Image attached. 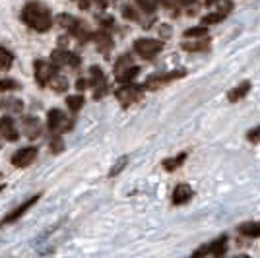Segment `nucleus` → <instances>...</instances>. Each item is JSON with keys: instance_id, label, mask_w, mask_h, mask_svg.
<instances>
[{"instance_id": "nucleus-1", "label": "nucleus", "mask_w": 260, "mask_h": 258, "mask_svg": "<svg viewBox=\"0 0 260 258\" xmlns=\"http://www.w3.org/2000/svg\"><path fill=\"white\" fill-rule=\"evenodd\" d=\"M22 20L29 29L39 33L49 31L51 25H53V18H51L49 8L45 6L43 2H37V0H31V2H27L23 6Z\"/></svg>"}, {"instance_id": "nucleus-2", "label": "nucleus", "mask_w": 260, "mask_h": 258, "mask_svg": "<svg viewBox=\"0 0 260 258\" xmlns=\"http://www.w3.org/2000/svg\"><path fill=\"white\" fill-rule=\"evenodd\" d=\"M142 93H144V86H136V84H124V86H120L117 91H115V95L119 99V103L122 107H128V105H134L136 101H140L142 99Z\"/></svg>"}, {"instance_id": "nucleus-3", "label": "nucleus", "mask_w": 260, "mask_h": 258, "mask_svg": "<svg viewBox=\"0 0 260 258\" xmlns=\"http://www.w3.org/2000/svg\"><path fill=\"white\" fill-rule=\"evenodd\" d=\"M47 124H49L51 134H54V136H60L62 132H66L68 128H72V122L68 120L66 113H62L60 109L49 111V115H47Z\"/></svg>"}, {"instance_id": "nucleus-4", "label": "nucleus", "mask_w": 260, "mask_h": 258, "mask_svg": "<svg viewBox=\"0 0 260 258\" xmlns=\"http://www.w3.org/2000/svg\"><path fill=\"white\" fill-rule=\"evenodd\" d=\"M33 68H35V80L41 86H49L54 80V76H56V68L58 66L54 64V62H47V60H35Z\"/></svg>"}, {"instance_id": "nucleus-5", "label": "nucleus", "mask_w": 260, "mask_h": 258, "mask_svg": "<svg viewBox=\"0 0 260 258\" xmlns=\"http://www.w3.org/2000/svg\"><path fill=\"white\" fill-rule=\"evenodd\" d=\"M225 252H228V237L221 235L217 237L216 241H212L202 248L194 250V256H223Z\"/></svg>"}, {"instance_id": "nucleus-6", "label": "nucleus", "mask_w": 260, "mask_h": 258, "mask_svg": "<svg viewBox=\"0 0 260 258\" xmlns=\"http://www.w3.org/2000/svg\"><path fill=\"white\" fill-rule=\"evenodd\" d=\"M163 51V41L157 39H138L134 43V53L140 54L142 58H153L157 53Z\"/></svg>"}, {"instance_id": "nucleus-7", "label": "nucleus", "mask_w": 260, "mask_h": 258, "mask_svg": "<svg viewBox=\"0 0 260 258\" xmlns=\"http://www.w3.org/2000/svg\"><path fill=\"white\" fill-rule=\"evenodd\" d=\"M184 76V70H173V72H169V74H157V76H152V78H148L146 80V84H144V89H159V87L167 86V84H171L175 80H179V78H183Z\"/></svg>"}, {"instance_id": "nucleus-8", "label": "nucleus", "mask_w": 260, "mask_h": 258, "mask_svg": "<svg viewBox=\"0 0 260 258\" xmlns=\"http://www.w3.org/2000/svg\"><path fill=\"white\" fill-rule=\"evenodd\" d=\"M89 87H93V95H95V99H99V97H103L105 93H107V80H105V74H103V70L101 68H98V66H93L91 70H89Z\"/></svg>"}, {"instance_id": "nucleus-9", "label": "nucleus", "mask_w": 260, "mask_h": 258, "mask_svg": "<svg viewBox=\"0 0 260 258\" xmlns=\"http://www.w3.org/2000/svg\"><path fill=\"white\" fill-rule=\"evenodd\" d=\"M35 159H37V148L27 146V148H22V150H18L12 155V165L22 169V167H29Z\"/></svg>"}, {"instance_id": "nucleus-10", "label": "nucleus", "mask_w": 260, "mask_h": 258, "mask_svg": "<svg viewBox=\"0 0 260 258\" xmlns=\"http://www.w3.org/2000/svg\"><path fill=\"white\" fill-rule=\"evenodd\" d=\"M51 60H53L58 68H62V66L76 68V66H80V58H78L76 54L70 53V51H64V49H56V51H53V54H51Z\"/></svg>"}, {"instance_id": "nucleus-11", "label": "nucleus", "mask_w": 260, "mask_h": 258, "mask_svg": "<svg viewBox=\"0 0 260 258\" xmlns=\"http://www.w3.org/2000/svg\"><path fill=\"white\" fill-rule=\"evenodd\" d=\"M39 198H41V194H33L31 198H27L22 206H18L16 210H12V214H8L4 219H2V221H0V227L10 225V223H14V221H18V219H20V217H22V215L25 214V212H27V210H29V208H31L37 200H39Z\"/></svg>"}, {"instance_id": "nucleus-12", "label": "nucleus", "mask_w": 260, "mask_h": 258, "mask_svg": "<svg viewBox=\"0 0 260 258\" xmlns=\"http://www.w3.org/2000/svg\"><path fill=\"white\" fill-rule=\"evenodd\" d=\"M56 22H58V25H60V27L68 29L72 35H78L80 39H86V37H87V33L84 31V25L78 22L76 18H72V16H66V14H62V16H58V18H56Z\"/></svg>"}, {"instance_id": "nucleus-13", "label": "nucleus", "mask_w": 260, "mask_h": 258, "mask_svg": "<svg viewBox=\"0 0 260 258\" xmlns=\"http://www.w3.org/2000/svg\"><path fill=\"white\" fill-rule=\"evenodd\" d=\"M194 196V190L190 184H177L173 190V204L175 206H184L188 204Z\"/></svg>"}, {"instance_id": "nucleus-14", "label": "nucleus", "mask_w": 260, "mask_h": 258, "mask_svg": "<svg viewBox=\"0 0 260 258\" xmlns=\"http://www.w3.org/2000/svg\"><path fill=\"white\" fill-rule=\"evenodd\" d=\"M0 136L8 142L18 140V130L14 126V120H12V118H8V117L0 118Z\"/></svg>"}, {"instance_id": "nucleus-15", "label": "nucleus", "mask_w": 260, "mask_h": 258, "mask_svg": "<svg viewBox=\"0 0 260 258\" xmlns=\"http://www.w3.org/2000/svg\"><path fill=\"white\" fill-rule=\"evenodd\" d=\"M229 8H231V2H229L228 6H221V8H217V10L210 12L208 16H204V18H202V25H214V23L223 22V20L228 18Z\"/></svg>"}, {"instance_id": "nucleus-16", "label": "nucleus", "mask_w": 260, "mask_h": 258, "mask_svg": "<svg viewBox=\"0 0 260 258\" xmlns=\"http://www.w3.org/2000/svg\"><path fill=\"white\" fill-rule=\"evenodd\" d=\"M184 51H190V53H202L210 49V39L208 37H196L192 41H184L183 43Z\"/></svg>"}, {"instance_id": "nucleus-17", "label": "nucleus", "mask_w": 260, "mask_h": 258, "mask_svg": "<svg viewBox=\"0 0 260 258\" xmlns=\"http://www.w3.org/2000/svg\"><path fill=\"white\" fill-rule=\"evenodd\" d=\"M250 91V82L249 80H245V82H241L239 86H235L231 91L228 93V99L231 101V103H237V101H241L243 97H247V93Z\"/></svg>"}, {"instance_id": "nucleus-18", "label": "nucleus", "mask_w": 260, "mask_h": 258, "mask_svg": "<svg viewBox=\"0 0 260 258\" xmlns=\"http://www.w3.org/2000/svg\"><path fill=\"white\" fill-rule=\"evenodd\" d=\"M138 72H140V68L134 64L126 66V68H122V70H117V80H119L120 84H130L136 76H138Z\"/></svg>"}, {"instance_id": "nucleus-19", "label": "nucleus", "mask_w": 260, "mask_h": 258, "mask_svg": "<svg viewBox=\"0 0 260 258\" xmlns=\"http://www.w3.org/2000/svg\"><path fill=\"white\" fill-rule=\"evenodd\" d=\"M22 130L25 132V134H27V136H29V138H37V136H39V132H41V126H39L37 118L25 117V118H23Z\"/></svg>"}, {"instance_id": "nucleus-20", "label": "nucleus", "mask_w": 260, "mask_h": 258, "mask_svg": "<svg viewBox=\"0 0 260 258\" xmlns=\"http://www.w3.org/2000/svg\"><path fill=\"white\" fill-rule=\"evenodd\" d=\"M239 233L245 237H252V239H256L260 237V223L256 221H249V223H241L239 225Z\"/></svg>"}, {"instance_id": "nucleus-21", "label": "nucleus", "mask_w": 260, "mask_h": 258, "mask_svg": "<svg viewBox=\"0 0 260 258\" xmlns=\"http://www.w3.org/2000/svg\"><path fill=\"white\" fill-rule=\"evenodd\" d=\"M0 109H2L4 113H22L23 101H20V99H4V101L0 103Z\"/></svg>"}, {"instance_id": "nucleus-22", "label": "nucleus", "mask_w": 260, "mask_h": 258, "mask_svg": "<svg viewBox=\"0 0 260 258\" xmlns=\"http://www.w3.org/2000/svg\"><path fill=\"white\" fill-rule=\"evenodd\" d=\"M184 159H186V153H181V155L171 157V159H165V162H163V169H165V171H175V169H179V167L183 165Z\"/></svg>"}, {"instance_id": "nucleus-23", "label": "nucleus", "mask_w": 260, "mask_h": 258, "mask_svg": "<svg viewBox=\"0 0 260 258\" xmlns=\"http://www.w3.org/2000/svg\"><path fill=\"white\" fill-rule=\"evenodd\" d=\"M12 62H14V54H12L8 49L0 47V70H6V68H10Z\"/></svg>"}, {"instance_id": "nucleus-24", "label": "nucleus", "mask_w": 260, "mask_h": 258, "mask_svg": "<svg viewBox=\"0 0 260 258\" xmlns=\"http://www.w3.org/2000/svg\"><path fill=\"white\" fill-rule=\"evenodd\" d=\"M66 105H68V109H70V111L78 113L80 109L84 107V97H82V95H68V99H66Z\"/></svg>"}, {"instance_id": "nucleus-25", "label": "nucleus", "mask_w": 260, "mask_h": 258, "mask_svg": "<svg viewBox=\"0 0 260 258\" xmlns=\"http://www.w3.org/2000/svg\"><path fill=\"white\" fill-rule=\"evenodd\" d=\"M184 37L186 39H196V37H208V25H200V27H190L184 31Z\"/></svg>"}, {"instance_id": "nucleus-26", "label": "nucleus", "mask_w": 260, "mask_h": 258, "mask_svg": "<svg viewBox=\"0 0 260 258\" xmlns=\"http://www.w3.org/2000/svg\"><path fill=\"white\" fill-rule=\"evenodd\" d=\"M20 84L16 82V80H12V78H6V80H0V91H14V89H18Z\"/></svg>"}, {"instance_id": "nucleus-27", "label": "nucleus", "mask_w": 260, "mask_h": 258, "mask_svg": "<svg viewBox=\"0 0 260 258\" xmlns=\"http://www.w3.org/2000/svg\"><path fill=\"white\" fill-rule=\"evenodd\" d=\"M136 2L140 4V8L144 12H153L157 8V2H159V0H136Z\"/></svg>"}, {"instance_id": "nucleus-28", "label": "nucleus", "mask_w": 260, "mask_h": 258, "mask_svg": "<svg viewBox=\"0 0 260 258\" xmlns=\"http://www.w3.org/2000/svg\"><path fill=\"white\" fill-rule=\"evenodd\" d=\"M247 140L250 142V144H258L260 142V126H256V128H250L249 132H247Z\"/></svg>"}, {"instance_id": "nucleus-29", "label": "nucleus", "mask_w": 260, "mask_h": 258, "mask_svg": "<svg viewBox=\"0 0 260 258\" xmlns=\"http://www.w3.org/2000/svg\"><path fill=\"white\" fill-rule=\"evenodd\" d=\"M51 84H53V87L56 89V91H62V89L68 86V82H66L64 78H56V76H54V80L51 82Z\"/></svg>"}, {"instance_id": "nucleus-30", "label": "nucleus", "mask_w": 260, "mask_h": 258, "mask_svg": "<svg viewBox=\"0 0 260 258\" xmlns=\"http://www.w3.org/2000/svg\"><path fill=\"white\" fill-rule=\"evenodd\" d=\"M163 6L165 8H169V10H177L181 4H183V0H161Z\"/></svg>"}, {"instance_id": "nucleus-31", "label": "nucleus", "mask_w": 260, "mask_h": 258, "mask_svg": "<svg viewBox=\"0 0 260 258\" xmlns=\"http://www.w3.org/2000/svg\"><path fill=\"white\" fill-rule=\"evenodd\" d=\"M126 162H128V159H126V157H122V159H120V162L117 163V169H113V171L109 173V175L113 177V175H117L119 171H122V169H124V163H126Z\"/></svg>"}, {"instance_id": "nucleus-32", "label": "nucleus", "mask_w": 260, "mask_h": 258, "mask_svg": "<svg viewBox=\"0 0 260 258\" xmlns=\"http://www.w3.org/2000/svg\"><path fill=\"white\" fill-rule=\"evenodd\" d=\"M76 86L80 91H84V89H87V86H89V80H78Z\"/></svg>"}, {"instance_id": "nucleus-33", "label": "nucleus", "mask_w": 260, "mask_h": 258, "mask_svg": "<svg viewBox=\"0 0 260 258\" xmlns=\"http://www.w3.org/2000/svg\"><path fill=\"white\" fill-rule=\"evenodd\" d=\"M217 2H223V0H206L208 6H212V4H217Z\"/></svg>"}, {"instance_id": "nucleus-34", "label": "nucleus", "mask_w": 260, "mask_h": 258, "mask_svg": "<svg viewBox=\"0 0 260 258\" xmlns=\"http://www.w3.org/2000/svg\"><path fill=\"white\" fill-rule=\"evenodd\" d=\"M196 2H198V0H183V4H188V6H190V4H196Z\"/></svg>"}, {"instance_id": "nucleus-35", "label": "nucleus", "mask_w": 260, "mask_h": 258, "mask_svg": "<svg viewBox=\"0 0 260 258\" xmlns=\"http://www.w3.org/2000/svg\"><path fill=\"white\" fill-rule=\"evenodd\" d=\"M101 4H107V0H101Z\"/></svg>"}]
</instances>
